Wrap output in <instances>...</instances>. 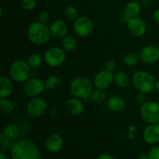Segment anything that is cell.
<instances>
[{"instance_id":"cell-20","label":"cell","mask_w":159,"mask_h":159,"mask_svg":"<svg viewBox=\"0 0 159 159\" xmlns=\"http://www.w3.org/2000/svg\"><path fill=\"white\" fill-rule=\"evenodd\" d=\"M114 82L119 88L126 89L130 85V78L127 73L119 71L114 74Z\"/></svg>"},{"instance_id":"cell-13","label":"cell","mask_w":159,"mask_h":159,"mask_svg":"<svg viewBox=\"0 0 159 159\" xmlns=\"http://www.w3.org/2000/svg\"><path fill=\"white\" fill-rule=\"evenodd\" d=\"M127 24L129 32L134 37H141L147 31V25L145 22L138 16L132 17Z\"/></svg>"},{"instance_id":"cell-1","label":"cell","mask_w":159,"mask_h":159,"mask_svg":"<svg viewBox=\"0 0 159 159\" xmlns=\"http://www.w3.org/2000/svg\"><path fill=\"white\" fill-rule=\"evenodd\" d=\"M10 154L12 159H40L38 147L29 139H20L14 142Z\"/></svg>"},{"instance_id":"cell-5","label":"cell","mask_w":159,"mask_h":159,"mask_svg":"<svg viewBox=\"0 0 159 159\" xmlns=\"http://www.w3.org/2000/svg\"><path fill=\"white\" fill-rule=\"evenodd\" d=\"M31 68L26 61L23 60H16L9 68L11 79L16 82H26L31 77Z\"/></svg>"},{"instance_id":"cell-30","label":"cell","mask_w":159,"mask_h":159,"mask_svg":"<svg viewBox=\"0 0 159 159\" xmlns=\"http://www.w3.org/2000/svg\"><path fill=\"white\" fill-rule=\"evenodd\" d=\"M138 62V57L134 53H130V54H127V55H125V57H124V63L127 66L132 67L134 66L135 65H137Z\"/></svg>"},{"instance_id":"cell-19","label":"cell","mask_w":159,"mask_h":159,"mask_svg":"<svg viewBox=\"0 0 159 159\" xmlns=\"http://www.w3.org/2000/svg\"><path fill=\"white\" fill-rule=\"evenodd\" d=\"M126 102L122 97L118 96H113L108 98L107 100V107L109 110L112 112H120L125 108Z\"/></svg>"},{"instance_id":"cell-42","label":"cell","mask_w":159,"mask_h":159,"mask_svg":"<svg viewBox=\"0 0 159 159\" xmlns=\"http://www.w3.org/2000/svg\"><path fill=\"white\" fill-rule=\"evenodd\" d=\"M0 16L2 17V9H0Z\"/></svg>"},{"instance_id":"cell-21","label":"cell","mask_w":159,"mask_h":159,"mask_svg":"<svg viewBox=\"0 0 159 159\" xmlns=\"http://www.w3.org/2000/svg\"><path fill=\"white\" fill-rule=\"evenodd\" d=\"M44 61L43 57L39 54H32L26 59V63L28 64L31 69H37L39 68L43 64Z\"/></svg>"},{"instance_id":"cell-10","label":"cell","mask_w":159,"mask_h":159,"mask_svg":"<svg viewBox=\"0 0 159 159\" xmlns=\"http://www.w3.org/2000/svg\"><path fill=\"white\" fill-rule=\"evenodd\" d=\"M48 108L46 101L42 98L34 97L26 105V112L31 117H39L42 116Z\"/></svg>"},{"instance_id":"cell-29","label":"cell","mask_w":159,"mask_h":159,"mask_svg":"<svg viewBox=\"0 0 159 159\" xmlns=\"http://www.w3.org/2000/svg\"><path fill=\"white\" fill-rule=\"evenodd\" d=\"M65 15L69 20H76L79 16L77 8L73 6H68L65 7Z\"/></svg>"},{"instance_id":"cell-26","label":"cell","mask_w":159,"mask_h":159,"mask_svg":"<svg viewBox=\"0 0 159 159\" xmlns=\"http://www.w3.org/2000/svg\"><path fill=\"white\" fill-rule=\"evenodd\" d=\"M61 45L65 51H72L76 48V40L72 36L67 35L62 39Z\"/></svg>"},{"instance_id":"cell-17","label":"cell","mask_w":159,"mask_h":159,"mask_svg":"<svg viewBox=\"0 0 159 159\" xmlns=\"http://www.w3.org/2000/svg\"><path fill=\"white\" fill-rule=\"evenodd\" d=\"M65 109L71 115L79 116L85 110L83 102L79 98H71L65 102Z\"/></svg>"},{"instance_id":"cell-35","label":"cell","mask_w":159,"mask_h":159,"mask_svg":"<svg viewBox=\"0 0 159 159\" xmlns=\"http://www.w3.org/2000/svg\"><path fill=\"white\" fill-rule=\"evenodd\" d=\"M116 62L113 60H109L106 62L105 64V69L108 70V71H113L116 68Z\"/></svg>"},{"instance_id":"cell-39","label":"cell","mask_w":159,"mask_h":159,"mask_svg":"<svg viewBox=\"0 0 159 159\" xmlns=\"http://www.w3.org/2000/svg\"><path fill=\"white\" fill-rule=\"evenodd\" d=\"M139 159H151L149 157V155L148 154H142V155H140Z\"/></svg>"},{"instance_id":"cell-3","label":"cell","mask_w":159,"mask_h":159,"mask_svg":"<svg viewBox=\"0 0 159 159\" xmlns=\"http://www.w3.org/2000/svg\"><path fill=\"white\" fill-rule=\"evenodd\" d=\"M156 82L155 77L147 71H136L132 76V83L139 92L148 94L155 89Z\"/></svg>"},{"instance_id":"cell-37","label":"cell","mask_w":159,"mask_h":159,"mask_svg":"<svg viewBox=\"0 0 159 159\" xmlns=\"http://www.w3.org/2000/svg\"><path fill=\"white\" fill-rule=\"evenodd\" d=\"M96 159H115V158L112 156L111 155H109V154H102V155L98 156V158Z\"/></svg>"},{"instance_id":"cell-8","label":"cell","mask_w":159,"mask_h":159,"mask_svg":"<svg viewBox=\"0 0 159 159\" xmlns=\"http://www.w3.org/2000/svg\"><path fill=\"white\" fill-rule=\"evenodd\" d=\"M74 30L79 37H86L92 34L93 30V23L89 17L81 16L75 20Z\"/></svg>"},{"instance_id":"cell-15","label":"cell","mask_w":159,"mask_h":159,"mask_svg":"<svg viewBox=\"0 0 159 159\" xmlns=\"http://www.w3.org/2000/svg\"><path fill=\"white\" fill-rule=\"evenodd\" d=\"M63 138L58 134H51L46 140L45 146L47 150L51 153H57L63 148Z\"/></svg>"},{"instance_id":"cell-18","label":"cell","mask_w":159,"mask_h":159,"mask_svg":"<svg viewBox=\"0 0 159 159\" xmlns=\"http://www.w3.org/2000/svg\"><path fill=\"white\" fill-rule=\"evenodd\" d=\"M14 85L12 79L5 75L0 77V98H8L13 93Z\"/></svg>"},{"instance_id":"cell-11","label":"cell","mask_w":159,"mask_h":159,"mask_svg":"<svg viewBox=\"0 0 159 159\" xmlns=\"http://www.w3.org/2000/svg\"><path fill=\"white\" fill-rule=\"evenodd\" d=\"M114 82V75L113 71L104 69L96 74L94 79V85L99 89H107Z\"/></svg>"},{"instance_id":"cell-14","label":"cell","mask_w":159,"mask_h":159,"mask_svg":"<svg viewBox=\"0 0 159 159\" xmlns=\"http://www.w3.org/2000/svg\"><path fill=\"white\" fill-rule=\"evenodd\" d=\"M143 138L147 144H156L159 143V123L148 124L143 131Z\"/></svg>"},{"instance_id":"cell-27","label":"cell","mask_w":159,"mask_h":159,"mask_svg":"<svg viewBox=\"0 0 159 159\" xmlns=\"http://www.w3.org/2000/svg\"><path fill=\"white\" fill-rule=\"evenodd\" d=\"M0 109L4 114H10L14 110V104L6 98H1L0 99Z\"/></svg>"},{"instance_id":"cell-25","label":"cell","mask_w":159,"mask_h":159,"mask_svg":"<svg viewBox=\"0 0 159 159\" xmlns=\"http://www.w3.org/2000/svg\"><path fill=\"white\" fill-rule=\"evenodd\" d=\"M125 10L132 17L138 16V15H139L141 10V4L137 1H130L127 2Z\"/></svg>"},{"instance_id":"cell-31","label":"cell","mask_w":159,"mask_h":159,"mask_svg":"<svg viewBox=\"0 0 159 159\" xmlns=\"http://www.w3.org/2000/svg\"><path fill=\"white\" fill-rule=\"evenodd\" d=\"M37 1L36 0H21V6L25 10L31 11L35 8Z\"/></svg>"},{"instance_id":"cell-7","label":"cell","mask_w":159,"mask_h":159,"mask_svg":"<svg viewBox=\"0 0 159 159\" xmlns=\"http://www.w3.org/2000/svg\"><path fill=\"white\" fill-rule=\"evenodd\" d=\"M66 58L65 51L59 47H52L45 52L43 55L44 61L48 65L52 68H56L65 62Z\"/></svg>"},{"instance_id":"cell-22","label":"cell","mask_w":159,"mask_h":159,"mask_svg":"<svg viewBox=\"0 0 159 159\" xmlns=\"http://www.w3.org/2000/svg\"><path fill=\"white\" fill-rule=\"evenodd\" d=\"M2 133L6 135V137H8L9 138H10L11 140L14 141V140H16L19 138V135H20V130L17 127V126H16L15 124H7L3 128Z\"/></svg>"},{"instance_id":"cell-41","label":"cell","mask_w":159,"mask_h":159,"mask_svg":"<svg viewBox=\"0 0 159 159\" xmlns=\"http://www.w3.org/2000/svg\"><path fill=\"white\" fill-rule=\"evenodd\" d=\"M155 90H156L157 93L159 94V80L156 82V85H155Z\"/></svg>"},{"instance_id":"cell-33","label":"cell","mask_w":159,"mask_h":159,"mask_svg":"<svg viewBox=\"0 0 159 159\" xmlns=\"http://www.w3.org/2000/svg\"><path fill=\"white\" fill-rule=\"evenodd\" d=\"M146 95L147 94H145V93L139 92V93L136 95V97H135V100H136V102H138V104H140L141 106L142 105V104H144V102H146V99H147Z\"/></svg>"},{"instance_id":"cell-28","label":"cell","mask_w":159,"mask_h":159,"mask_svg":"<svg viewBox=\"0 0 159 159\" xmlns=\"http://www.w3.org/2000/svg\"><path fill=\"white\" fill-rule=\"evenodd\" d=\"M14 142L12 140L6 137L3 133H1L0 134V148H1V152L5 153L7 152L8 149L12 148Z\"/></svg>"},{"instance_id":"cell-4","label":"cell","mask_w":159,"mask_h":159,"mask_svg":"<svg viewBox=\"0 0 159 159\" xmlns=\"http://www.w3.org/2000/svg\"><path fill=\"white\" fill-rule=\"evenodd\" d=\"M70 89L73 96L80 99L89 98L93 91V85L91 81L85 76L75 78L71 82Z\"/></svg>"},{"instance_id":"cell-12","label":"cell","mask_w":159,"mask_h":159,"mask_svg":"<svg viewBox=\"0 0 159 159\" xmlns=\"http://www.w3.org/2000/svg\"><path fill=\"white\" fill-rule=\"evenodd\" d=\"M140 59L145 64H153L159 60V48L154 45L144 47L140 51Z\"/></svg>"},{"instance_id":"cell-24","label":"cell","mask_w":159,"mask_h":159,"mask_svg":"<svg viewBox=\"0 0 159 159\" xmlns=\"http://www.w3.org/2000/svg\"><path fill=\"white\" fill-rule=\"evenodd\" d=\"M45 89H56L61 85V79L57 75H51L44 82Z\"/></svg>"},{"instance_id":"cell-40","label":"cell","mask_w":159,"mask_h":159,"mask_svg":"<svg viewBox=\"0 0 159 159\" xmlns=\"http://www.w3.org/2000/svg\"><path fill=\"white\" fill-rule=\"evenodd\" d=\"M0 159H9V158L5 153L1 152V154H0Z\"/></svg>"},{"instance_id":"cell-9","label":"cell","mask_w":159,"mask_h":159,"mask_svg":"<svg viewBox=\"0 0 159 159\" xmlns=\"http://www.w3.org/2000/svg\"><path fill=\"white\" fill-rule=\"evenodd\" d=\"M44 89V82L37 77H30L23 85L24 93L30 97H37Z\"/></svg>"},{"instance_id":"cell-23","label":"cell","mask_w":159,"mask_h":159,"mask_svg":"<svg viewBox=\"0 0 159 159\" xmlns=\"http://www.w3.org/2000/svg\"><path fill=\"white\" fill-rule=\"evenodd\" d=\"M89 99L92 102L95 103H102L107 100V93L104 89H97L96 90H93L89 96Z\"/></svg>"},{"instance_id":"cell-34","label":"cell","mask_w":159,"mask_h":159,"mask_svg":"<svg viewBox=\"0 0 159 159\" xmlns=\"http://www.w3.org/2000/svg\"><path fill=\"white\" fill-rule=\"evenodd\" d=\"M148 155L151 159H159V147L152 148Z\"/></svg>"},{"instance_id":"cell-16","label":"cell","mask_w":159,"mask_h":159,"mask_svg":"<svg viewBox=\"0 0 159 159\" xmlns=\"http://www.w3.org/2000/svg\"><path fill=\"white\" fill-rule=\"evenodd\" d=\"M52 37L57 39H63L65 36L68 35V26L64 21L60 20H54L50 25Z\"/></svg>"},{"instance_id":"cell-38","label":"cell","mask_w":159,"mask_h":159,"mask_svg":"<svg viewBox=\"0 0 159 159\" xmlns=\"http://www.w3.org/2000/svg\"><path fill=\"white\" fill-rule=\"evenodd\" d=\"M153 19L158 24H159V9H157L153 13Z\"/></svg>"},{"instance_id":"cell-6","label":"cell","mask_w":159,"mask_h":159,"mask_svg":"<svg viewBox=\"0 0 159 159\" xmlns=\"http://www.w3.org/2000/svg\"><path fill=\"white\" fill-rule=\"evenodd\" d=\"M142 119L148 124L159 123V102L155 101L145 102L140 110Z\"/></svg>"},{"instance_id":"cell-36","label":"cell","mask_w":159,"mask_h":159,"mask_svg":"<svg viewBox=\"0 0 159 159\" xmlns=\"http://www.w3.org/2000/svg\"><path fill=\"white\" fill-rule=\"evenodd\" d=\"M131 18H132L131 16H130V14H129L128 12H127L126 10L124 11V12H123L122 13H121L120 19H121V20H122V21L124 22V23H127L129 21H130V20Z\"/></svg>"},{"instance_id":"cell-32","label":"cell","mask_w":159,"mask_h":159,"mask_svg":"<svg viewBox=\"0 0 159 159\" xmlns=\"http://www.w3.org/2000/svg\"><path fill=\"white\" fill-rule=\"evenodd\" d=\"M49 19L50 15L46 11H40L38 13V15H37V21L45 23V24L49 21Z\"/></svg>"},{"instance_id":"cell-2","label":"cell","mask_w":159,"mask_h":159,"mask_svg":"<svg viewBox=\"0 0 159 159\" xmlns=\"http://www.w3.org/2000/svg\"><path fill=\"white\" fill-rule=\"evenodd\" d=\"M27 37L30 41L34 44L43 45L49 42L52 35L50 27L45 23L37 20L31 23L28 27Z\"/></svg>"}]
</instances>
